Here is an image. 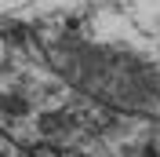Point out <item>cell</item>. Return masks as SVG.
<instances>
[{
    "label": "cell",
    "mask_w": 160,
    "mask_h": 157,
    "mask_svg": "<svg viewBox=\"0 0 160 157\" xmlns=\"http://www.w3.org/2000/svg\"><path fill=\"white\" fill-rule=\"evenodd\" d=\"M44 48L88 99L160 121V0H88Z\"/></svg>",
    "instance_id": "1"
},
{
    "label": "cell",
    "mask_w": 160,
    "mask_h": 157,
    "mask_svg": "<svg viewBox=\"0 0 160 157\" xmlns=\"http://www.w3.org/2000/svg\"><path fill=\"white\" fill-rule=\"evenodd\" d=\"M0 157H91V154L66 146V143H51L29 132L15 113L0 110Z\"/></svg>",
    "instance_id": "2"
}]
</instances>
